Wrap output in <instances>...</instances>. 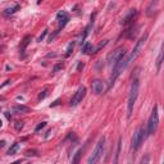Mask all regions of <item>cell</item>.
I'll return each instance as SVG.
<instances>
[{
	"label": "cell",
	"instance_id": "52a82bcc",
	"mask_svg": "<svg viewBox=\"0 0 164 164\" xmlns=\"http://www.w3.org/2000/svg\"><path fill=\"white\" fill-rule=\"evenodd\" d=\"M146 40H147V33H144V36L138 40L137 41V44H136V46L134 48V50H132V53H131V55H129L127 59H128V64L131 63V62H134L136 58L140 55V53H141V50H142V48H144V45H145V42H146Z\"/></svg>",
	"mask_w": 164,
	"mask_h": 164
},
{
	"label": "cell",
	"instance_id": "44dd1931",
	"mask_svg": "<svg viewBox=\"0 0 164 164\" xmlns=\"http://www.w3.org/2000/svg\"><path fill=\"white\" fill-rule=\"evenodd\" d=\"M46 95H48V89L42 90V91L40 92V95H39V100H42V99H45V98H46Z\"/></svg>",
	"mask_w": 164,
	"mask_h": 164
},
{
	"label": "cell",
	"instance_id": "9c48e42d",
	"mask_svg": "<svg viewBox=\"0 0 164 164\" xmlns=\"http://www.w3.org/2000/svg\"><path fill=\"white\" fill-rule=\"evenodd\" d=\"M91 89H92V92H95L96 95L99 94H103L104 90H105V85L103 81H100V80H94V81L91 82Z\"/></svg>",
	"mask_w": 164,
	"mask_h": 164
},
{
	"label": "cell",
	"instance_id": "4dcf8cb0",
	"mask_svg": "<svg viewBox=\"0 0 164 164\" xmlns=\"http://www.w3.org/2000/svg\"><path fill=\"white\" fill-rule=\"evenodd\" d=\"M21 163V160H17V162H14V163H12V164H19Z\"/></svg>",
	"mask_w": 164,
	"mask_h": 164
},
{
	"label": "cell",
	"instance_id": "d4e9b609",
	"mask_svg": "<svg viewBox=\"0 0 164 164\" xmlns=\"http://www.w3.org/2000/svg\"><path fill=\"white\" fill-rule=\"evenodd\" d=\"M46 33H48V30H45L44 32H42L41 35L39 36V39H37V41H39V42H40V41H42V40H44V37H45V36H46Z\"/></svg>",
	"mask_w": 164,
	"mask_h": 164
},
{
	"label": "cell",
	"instance_id": "8fae6325",
	"mask_svg": "<svg viewBox=\"0 0 164 164\" xmlns=\"http://www.w3.org/2000/svg\"><path fill=\"white\" fill-rule=\"evenodd\" d=\"M137 17V9H129V12L127 13V15L122 19V24H129L135 21V18Z\"/></svg>",
	"mask_w": 164,
	"mask_h": 164
},
{
	"label": "cell",
	"instance_id": "5b68a950",
	"mask_svg": "<svg viewBox=\"0 0 164 164\" xmlns=\"http://www.w3.org/2000/svg\"><path fill=\"white\" fill-rule=\"evenodd\" d=\"M145 138H146V132H145L144 127H138L134 134V137H132V149H134V151H137L140 149Z\"/></svg>",
	"mask_w": 164,
	"mask_h": 164
},
{
	"label": "cell",
	"instance_id": "603a6c76",
	"mask_svg": "<svg viewBox=\"0 0 164 164\" xmlns=\"http://www.w3.org/2000/svg\"><path fill=\"white\" fill-rule=\"evenodd\" d=\"M45 126H46V122H41V123H40V125H37V127H36V128H35V132H39V131H41V129L44 128Z\"/></svg>",
	"mask_w": 164,
	"mask_h": 164
},
{
	"label": "cell",
	"instance_id": "9a60e30c",
	"mask_svg": "<svg viewBox=\"0 0 164 164\" xmlns=\"http://www.w3.org/2000/svg\"><path fill=\"white\" fill-rule=\"evenodd\" d=\"M82 151L83 150L81 149L75 154V156H73V159H72V164H80V160H81V156H82Z\"/></svg>",
	"mask_w": 164,
	"mask_h": 164
},
{
	"label": "cell",
	"instance_id": "7c38bea8",
	"mask_svg": "<svg viewBox=\"0 0 164 164\" xmlns=\"http://www.w3.org/2000/svg\"><path fill=\"white\" fill-rule=\"evenodd\" d=\"M31 42V36L30 35H27V36H24V39L22 40V44H21V51H24L26 50V48L28 46V44Z\"/></svg>",
	"mask_w": 164,
	"mask_h": 164
},
{
	"label": "cell",
	"instance_id": "4fadbf2b",
	"mask_svg": "<svg viewBox=\"0 0 164 164\" xmlns=\"http://www.w3.org/2000/svg\"><path fill=\"white\" fill-rule=\"evenodd\" d=\"M30 108L28 107H24V105H17L14 107V112H18V113H30Z\"/></svg>",
	"mask_w": 164,
	"mask_h": 164
},
{
	"label": "cell",
	"instance_id": "d6986e66",
	"mask_svg": "<svg viewBox=\"0 0 164 164\" xmlns=\"http://www.w3.org/2000/svg\"><path fill=\"white\" fill-rule=\"evenodd\" d=\"M162 62H163V51H159V55H158L156 59V71H160V67H162Z\"/></svg>",
	"mask_w": 164,
	"mask_h": 164
},
{
	"label": "cell",
	"instance_id": "4316f807",
	"mask_svg": "<svg viewBox=\"0 0 164 164\" xmlns=\"http://www.w3.org/2000/svg\"><path fill=\"white\" fill-rule=\"evenodd\" d=\"M58 104H59V100H55L54 103H53V104L50 105V107H55V105H58Z\"/></svg>",
	"mask_w": 164,
	"mask_h": 164
},
{
	"label": "cell",
	"instance_id": "836d02e7",
	"mask_svg": "<svg viewBox=\"0 0 164 164\" xmlns=\"http://www.w3.org/2000/svg\"><path fill=\"white\" fill-rule=\"evenodd\" d=\"M26 164H30V163H26Z\"/></svg>",
	"mask_w": 164,
	"mask_h": 164
},
{
	"label": "cell",
	"instance_id": "f546056e",
	"mask_svg": "<svg viewBox=\"0 0 164 164\" xmlns=\"http://www.w3.org/2000/svg\"><path fill=\"white\" fill-rule=\"evenodd\" d=\"M5 116H7V118H8V119H12V116H10V114H9L8 112L5 113Z\"/></svg>",
	"mask_w": 164,
	"mask_h": 164
},
{
	"label": "cell",
	"instance_id": "484cf974",
	"mask_svg": "<svg viewBox=\"0 0 164 164\" xmlns=\"http://www.w3.org/2000/svg\"><path fill=\"white\" fill-rule=\"evenodd\" d=\"M26 154H27V155H36V151H35V150H32V151L28 150Z\"/></svg>",
	"mask_w": 164,
	"mask_h": 164
},
{
	"label": "cell",
	"instance_id": "f1b7e54d",
	"mask_svg": "<svg viewBox=\"0 0 164 164\" xmlns=\"http://www.w3.org/2000/svg\"><path fill=\"white\" fill-rule=\"evenodd\" d=\"M4 145H5V141L1 140V141H0V147H4Z\"/></svg>",
	"mask_w": 164,
	"mask_h": 164
},
{
	"label": "cell",
	"instance_id": "7402d4cb",
	"mask_svg": "<svg viewBox=\"0 0 164 164\" xmlns=\"http://www.w3.org/2000/svg\"><path fill=\"white\" fill-rule=\"evenodd\" d=\"M62 68H63V63H58L57 66L53 68V73H57L59 69H62Z\"/></svg>",
	"mask_w": 164,
	"mask_h": 164
},
{
	"label": "cell",
	"instance_id": "ac0fdd59",
	"mask_svg": "<svg viewBox=\"0 0 164 164\" xmlns=\"http://www.w3.org/2000/svg\"><path fill=\"white\" fill-rule=\"evenodd\" d=\"M120 142H122V138H119V140H118V145H117V151H116V159H114V164H118L119 154H120Z\"/></svg>",
	"mask_w": 164,
	"mask_h": 164
},
{
	"label": "cell",
	"instance_id": "6da1fadb",
	"mask_svg": "<svg viewBox=\"0 0 164 164\" xmlns=\"http://www.w3.org/2000/svg\"><path fill=\"white\" fill-rule=\"evenodd\" d=\"M138 89H140V81H138V68H137L135 73V77L132 78L131 91H129L128 103H127V117L128 118H131L132 112H134V107H135V103L137 100V95H138Z\"/></svg>",
	"mask_w": 164,
	"mask_h": 164
},
{
	"label": "cell",
	"instance_id": "5bb4252c",
	"mask_svg": "<svg viewBox=\"0 0 164 164\" xmlns=\"http://www.w3.org/2000/svg\"><path fill=\"white\" fill-rule=\"evenodd\" d=\"M19 5H18V4H15L14 5V7H12V8H8V9H5V12H4V14L5 15H10V14H14L15 13V12H17V10H19Z\"/></svg>",
	"mask_w": 164,
	"mask_h": 164
},
{
	"label": "cell",
	"instance_id": "ffe728a7",
	"mask_svg": "<svg viewBox=\"0 0 164 164\" xmlns=\"http://www.w3.org/2000/svg\"><path fill=\"white\" fill-rule=\"evenodd\" d=\"M75 45H76V42H75V41L69 42V45H68V48H67V53H66V57H69V55L72 54V51H73V48H75Z\"/></svg>",
	"mask_w": 164,
	"mask_h": 164
},
{
	"label": "cell",
	"instance_id": "2e32d148",
	"mask_svg": "<svg viewBox=\"0 0 164 164\" xmlns=\"http://www.w3.org/2000/svg\"><path fill=\"white\" fill-rule=\"evenodd\" d=\"M18 149H19V144H18V142H14V144L10 146V149L8 150V155H14V154L18 151Z\"/></svg>",
	"mask_w": 164,
	"mask_h": 164
},
{
	"label": "cell",
	"instance_id": "e575fe53",
	"mask_svg": "<svg viewBox=\"0 0 164 164\" xmlns=\"http://www.w3.org/2000/svg\"><path fill=\"white\" fill-rule=\"evenodd\" d=\"M0 50H1V48H0Z\"/></svg>",
	"mask_w": 164,
	"mask_h": 164
},
{
	"label": "cell",
	"instance_id": "7a4b0ae2",
	"mask_svg": "<svg viewBox=\"0 0 164 164\" xmlns=\"http://www.w3.org/2000/svg\"><path fill=\"white\" fill-rule=\"evenodd\" d=\"M128 66V59L125 57L123 59H120L118 63H116L113 66V71H112V75H110V78H109V89L112 87V85L116 82V80L119 77V75L123 72V71L127 68Z\"/></svg>",
	"mask_w": 164,
	"mask_h": 164
},
{
	"label": "cell",
	"instance_id": "277c9868",
	"mask_svg": "<svg viewBox=\"0 0 164 164\" xmlns=\"http://www.w3.org/2000/svg\"><path fill=\"white\" fill-rule=\"evenodd\" d=\"M104 145H105V138L103 137V138H100V141L98 142L95 150L92 151V154L87 159V164H98V162L100 160V158L104 153Z\"/></svg>",
	"mask_w": 164,
	"mask_h": 164
},
{
	"label": "cell",
	"instance_id": "83f0119b",
	"mask_svg": "<svg viewBox=\"0 0 164 164\" xmlns=\"http://www.w3.org/2000/svg\"><path fill=\"white\" fill-rule=\"evenodd\" d=\"M82 68H83V63H80V64H78V68H77V69H78V71H81Z\"/></svg>",
	"mask_w": 164,
	"mask_h": 164
},
{
	"label": "cell",
	"instance_id": "e0dca14e",
	"mask_svg": "<svg viewBox=\"0 0 164 164\" xmlns=\"http://www.w3.org/2000/svg\"><path fill=\"white\" fill-rule=\"evenodd\" d=\"M82 51L85 53V54H92V45L90 44V42H85V45H83V48H82Z\"/></svg>",
	"mask_w": 164,
	"mask_h": 164
},
{
	"label": "cell",
	"instance_id": "8992f818",
	"mask_svg": "<svg viewBox=\"0 0 164 164\" xmlns=\"http://www.w3.org/2000/svg\"><path fill=\"white\" fill-rule=\"evenodd\" d=\"M126 54H127L126 49L123 48V46H120V48L116 49L113 53H110V54L108 55V63H109L110 66H114V64L118 63L120 59H123V58L126 57Z\"/></svg>",
	"mask_w": 164,
	"mask_h": 164
},
{
	"label": "cell",
	"instance_id": "1f68e13d",
	"mask_svg": "<svg viewBox=\"0 0 164 164\" xmlns=\"http://www.w3.org/2000/svg\"><path fill=\"white\" fill-rule=\"evenodd\" d=\"M1 126H3V122H1V119H0V128H1Z\"/></svg>",
	"mask_w": 164,
	"mask_h": 164
},
{
	"label": "cell",
	"instance_id": "30bf717a",
	"mask_svg": "<svg viewBox=\"0 0 164 164\" xmlns=\"http://www.w3.org/2000/svg\"><path fill=\"white\" fill-rule=\"evenodd\" d=\"M57 19H58V22H59V28L58 30H62L64 26L68 23V21H69V17H68V14L66 13L64 10H62V12H59V13L57 14Z\"/></svg>",
	"mask_w": 164,
	"mask_h": 164
},
{
	"label": "cell",
	"instance_id": "ba28073f",
	"mask_svg": "<svg viewBox=\"0 0 164 164\" xmlns=\"http://www.w3.org/2000/svg\"><path fill=\"white\" fill-rule=\"evenodd\" d=\"M85 95H86V87L85 86H81V87L76 91V94L73 95L72 100H71V105H72V107H77V105L83 100Z\"/></svg>",
	"mask_w": 164,
	"mask_h": 164
},
{
	"label": "cell",
	"instance_id": "cb8c5ba5",
	"mask_svg": "<svg viewBox=\"0 0 164 164\" xmlns=\"http://www.w3.org/2000/svg\"><path fill=\"white\" fill-rule=\"evenodd\" d=\"M22 128H23V122H22V120L15 123V129H17V131H21Z\"/></svg>",
	"mask_w": 164,
	"mask_h": 164
},
{
	"label": "cell",
	"instance_id": "d6a6232c",
	"mask_svg": "<svg viewBox=\"0 0 164 164\" xmlns=\"http://www.w3.org/2000/svg\"><path fill=\"white\" fill-rule=\"evenodd\" d=\"M0 39H1V33H0Z\"/></svg>",
	"mask_w": 164,
	"mask_h": 164
},
{
	"label": "cell",
	"instance_id": "3957f363",
	"mask_svg": "<svg viewBox=\"0 0 164 164\" xmlns=\"http://www.w3.org/2000/svg\"><path fill=\"white\" fill-rule=\"evenodd\" d=\"M158 125H159V116H158V107L155 105L151 112V116L149 118V122H147V129H146V136H151L155 134Z\"/></svg>",
	"mask_w": 164,
	"mask_h": 164
}]
</instances>
